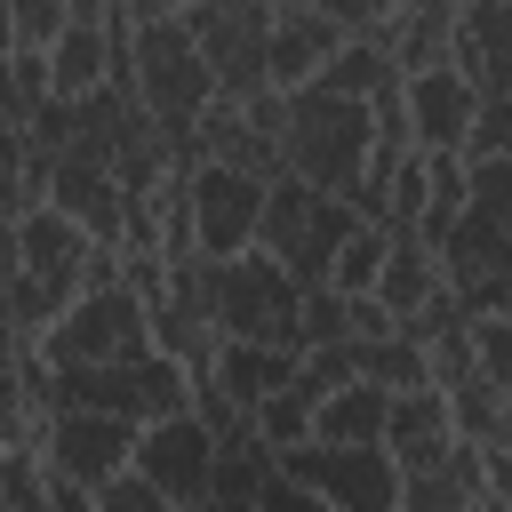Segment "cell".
<instances>
[{
	"instance_id": "cell-9",
	"label": "cell",
	"mask_w": 512,
	"mask_h": 512,
	"mask_svg": "<svg viewBox=\"0 0 512 512\" xmlns=\"http://www.w3.org/2000/svg\"><path fill=\"white\" fill-rule=\"evenodd\" d=\"M296 488H312L328 512H400V472H392V456L384 448H288V456H272Z\"/></svg>"
},
{
	"instance_id": "cell-41",
	"label": "cell",
	"mask_w": 512,
	"mask_h": 512,
	"mask_svg": "<svg viewBox=\"0 0 512 512\" xmlns=\"http://www.w3.org/2000/svg\"><path fill=\"white\" fill-rule=\"evenodd\" d=\"M16 360H24V336H16L8 320H0V368H16Z\"/></svg>"
},
{
	"instance_id": "cell-11",
	"label": "cell",
	"mask_w": 512,
	"mask_h": 512,
	"mask_svg": "<svg viewBox=\"0 0 512 512\" xmlns=\"http://www.w3.org/2000/svg\"><path fill=\"white\" fill-rule=\"evenodd\" d=\"M336 48H344V32H336L328 0H320V8H312V0L272 8V32H264V88H272V96L312 88V80H320V64H328Z\"/></svg>"
},
{
	"instance_id": "cell-34",
	"label": "cell",
	"mask_w": 512,
	"mask_h": 512,
	"mask_svg": "<svg viewBox=\"0 0 512 512\" xmlns=\"http://www.w3.org/2000/svg\"><path fill=\"white\" fill-rule=\"evenodd\" d=\"M464 344H472V368H480V376L504 392V384H512V312L472 320V328H464Z\"/></svg>"
},
{
	"instance_id": "cell-42",
	"label": "cell",
	"mask_w": 512,
	"mask_h": 512,
	"mask_svg": "<svg viewBox=\"0 0 512 512\" xmlns=\"http://www.w3.org/2000/svg\"><path fill=\"white\" fill-rule=\"evenodd\" d=\"M48 512H96V496H80V488H56V504Z\"/></svg>"
},
{
	"instance_id": "cell-30",
	"label": "cell",
	"mask_w": 512,
	"mask_h": 512,
	"mask_svg": "<svg viewBox=\"0 0 512 512\" xmlns=\"http://www.w3.org/2000/svg\"><path fill=\"white\" fill-rule=\"evenodd\" d=\"M72 24V0H8V32H16V56H48Z\"/></svg>"
},
{
	"instance_id": "cell-27",
	"label": "cell",
	"mask_w": 512,
	"mask_h": 512,
	"mask_svg": "<svg viewBox=\"0 0 512 512\" xmlns=\"http://www.w3.org/2000/svg\"><path fill=\"white\" fill-rule=\"evenodd\" d=\"M384 248H392V232H376V224H360L344 248H336V264H328V288L352 304V296H376V272H384Z\"/></svg>"
},
{
	"instance_id": "cell-16",
	"label": "cell",
	"mask_w": 512,
	"mask_h": 512,
	"mask_svg": "<svg viewBox=\"0 0 512 512\" xmlns=\"http://www.w3.org/2000/svg\"><path fill=\"white\" fill-rule=\"evenodd\" d=\"M384 456H392L400 480L456 456V424H448V400H440L432 384H424V392H400V400L384 408Z\"/></svg>"
},
{
	"instance_id": "cell-12",
	"label": "cell",
	"mask_w": 512,
	"mask_h": 512,
	"mask_svg": "<svg viewBox=\"0 0 512 512\" xmlns=\"http://www.w3.org/2000/svg\"><path fill=\"white\" fill-rule=\"evenodd\" d=\"M400 104H408V136H416L424 160H432V152H456V160H464V136H472L480 96H472V80H464L456 64H432V72L400 80Z\"/></svg>"
},
{
	"instance_id": "cell-36",
	"label": "cell",
	"mask_w": 512,
	"mask_h": 512,
	"mask_svg": "<svg viewBox=\"0 0 512 512\" xmlns=\"http://www.w3.org/2000/svg\"><path fill=\"white\" fill-rule=\"evenodd\" d=\"M464 160H512V104L480 96V112H472V136H464Z\"/></svg>"
},
{
	"instance_id": "cell-44",
	"label": "cell",
	"mask_w": 512,
	"mask_h": 512,
	"mask_svg": "<svg viewBox=\"0 0 512 512\" xmlns=\"http://www.w3.org/2000/svg\"><path fill=\"white\" fill-rule=\"evenodd\" d=\"M504 448H512V384H504Z\"/></svg>"
},
{
	"instance_id": "cell-35",
	"label": "cell",
	"mask_w": 512,
	"mask_h": 512,
	"mask_svg": "<svg viewBox=\"0 0 512 512\" xmlns=\"http://www.w3.org/2000/svg\"><path fill=\"white\" fill-rule=\"evenodd\" d=\"M32 432H40V416H32V392H24V360H16V368H0V456L32 448Z\"/></svg>"
},
{
	"instance_id": "cell-2",
	"label": "cell",
	"mask_w": 512,
	"mask_h": 512,
	"mask_svg": "<svg viewBox=\"0 0 512 512\" xmlns=\"http://www.w3.org/2000/svg\"><path fill=\"white\" fill-rule=\"evenodd\" d=\"M368 144H376L368 104H344L328 88L280 96V176H296L304 192L352 200V184L368 176Z\"/></svg>"
},
{
	"instance_id": "cell-26",
	"label": "cell",
	"mask_w": 512,
	"mask_h": 512,
	"mask_svg": "<svg viewBox=\"0 0 512 512\" xmlns=\"http://www.w3.org/2000/svg\"><path fill=\"white\" fill-rule=\"evenodd\" d=\"M360 384H376L384 400H400V392H424L432 384V360L408 336H384V344H360Z\"/></svg>"
},
{
	"instance_id": "cell-22",
	"label": "cell",
	"mask_w": 512,
	"mask_h": 512,
	"mask_svg": "<svg viewBox=\"0 0 512 512\" xmlns=\"http://www.w3.org/2000/svg\"><path fill=\"white\" fill-rule=\"evenodd\" d=\"M472 504H480V448H464V440L448 464L400 480V512H472Z\"/></svg>"
},
{
	"instance_id": "cell-28",
	"label": "cell",
	"mask_w": 512,
	"mask_h": 512,
	"mask_svg": "<svg viewBox=\"0 0 512 512\" xmlns=\"http://www.w3.org/2000/svg\"><path fill=\"white\" fill-rule=\"evenodd\" d=\"M344 384H360V344H312V352H296V384H288V392H304V400L320 408V400L344 392Z\"/></svg>"
},
{
	"instance_id": "cell-43",
	"label": "cell",
	"mask_w": 512,
	"mask_h": 512,
	"mask_svg": "<svg viewBox=\"0 0 512 512\" xmlns=\"http://www.w3.org/2000/svg\"><path fill=\"white\" fill-rule=\"evenodd\" d=\"M16 56V32H8V0H0V64Z\"/></svg>"
},
{
	"instance_id": "cell-7",
	"label": "cell",
	"mask_w": 512,
	"mask_h": 512,
	"mask_svg": "<svg viewBox=\"0 0 512 512\" xmlns=\"http://www.w3.org/2000/svg\"><path fill=\"white\" fill-rule=\"evenodd\" d=\"M32 456H40V472H48L56 488L96 496V488H112V480L128 472V456H136V424H120V416H88V408H64V416H40Z\"/></svg>"
},
{
	"instance_id": "cell-32",
	"label": "cell",
	"mask_w": 512,
	"mask_h": 512,
	"mask_svg": "<svg viewBox=\"0 0 512 512\" xmlns=\"http://www.w3.org/2000/svg\"><path fill=\"white\" fill-rule=\"evenodd\" d=\"M264 480H272V456L256 448V456H216V472H208V504H256L264 496Z\"/></svg>"
},
{
	"instance_id": "cell-31",
	"label": "cell",
	"mask_w": 512,
	"mask_h": 512,
	"mask_svg": "<svg viewBox=\"0 0 512 512\" xmlns=\"http://www.w3.org/2000/svg\"><path fill=\"white\" fill-rule=\"evenodd\" d=\"M296 336H304V352H312V344H352V304H344L336 288H304Z\"/></svg>"
},
{
	"instance_id": "cell-24",
	"label": "cell",
	"mask_w": 512,
	"mask_h": 512,
	"mask_svg": "<svg viewBox=\"0 0 512 512\" xmlns=\"http://www.w3.org/2000/svg\"><path fill=\"white\" fill-rule=\"evenodd\" d=\"M440 400H448V424H456L464 448H504V392H496L488 376H464V384H448Z\"/></svg>"
},
{
	"instance_id": "cell-15",
	"label": "cell",
	"mask_w": 512,
	"mask_h": 512,
	"mask_svg": "<svg viewBox=\"0 0 512 512\" xmlns=\"http://www.w3.org/2000/svg\"><path fill=\"white\" fill-rule=\"evenodd\" d=\"M448 64L472 80V96L512 104V0H472V8H456V56H448Z\"/></svg>"
},
{
	"instance_id": "cell-13",
	"label": "cell",
	"mask_w": 512,
	"mask_h": 512,
	"mask_svg": "<svg viewBox=\"0 0 512 512\" xmlns=\"http://www.w3.org/2000/svg\"><path fill=\"white\" fill-rule=\"evenodd\" d=\"M96 88H112V8L104 0H72V24L48 48V96L56 104H80Z\"/></svg>"
},
{
	"instance_id": "cell-4",
	"label": "cell",
	"mask_w": 512,
	"mask_h": 512,
	"mask_svg": "<svg viewBox=\"0 0 512 512\" xmlns=\"http://www.w3.org/2000/svg\"><path fill=\"white\" fill-rule=\"evenodd\" d=\"M296 304L304 288L272 264V256H232V264H208V320H216V344H280V352H304L296 336Z\"/></svg>"
},
{
	"instance_id": "cell-3",
	"label": "cell",
	"mask_w": 512,
	"mask_h": 512,
	"mask_svg": "<svg viewBox=\"0 0 512 512\" xmlns=\"http://www.w3.org/2000/svg\"><path fill=\"white\" fill-rule=\"evenodd\" d=\"M352 232H360V216L344 200H320L296 176H280L264 192V216H256V256H272L296 288H328V264H336V248Z\"/></svg>"
},
{
	"instance_id": "cell-18",
	"label": "cell",
	"mask_w": 512,
	"mask_h": 512,
	"mask_svg": "<svg viewBox=\"0 0 512 512\" xmlns=\"http://www.w3.org/2000/svg\"><path fill=\"white\" fill-rule=\"evenodd\" d=\"M208 384H216L224 400L256 408V400H272V392H288V384H296V352H280V344H216Z\"/></svg>"
},
{
	"instance_id": "cell-10",
	"label": "cell",
	"mask_w": 512,
	"mask_h": 512,
	"mask_svg": "<svg viewBox=\"0 0 512 512\" xmlns=\"http://www.w3.org/2000/svg\"><path fill=\"white\" fill-rule=\"evenodd\" d=\"M128 472H136V480H144L160 504L192 512V504H208L216 440H208V424L184 408V416H168V424H144V432H136V456H128Z\"/></svg>"
},
{
	"instance_id": "cell-38",
	"label": "cell",
	"mask_w": 512,
	"mask_h": 512,
	"mask_svg": "<svg viewBox=\"0 0 512 512\" xmlns=\"http://www.w3.org/2000/svg\"><path fill=\"white\" fill-rule=\"evenodd\" d=\"M248 512H328V504H320L312 488H296V480H288V472L272 464V480H264V496H256Z\"/></svg>"
},
{
	"instance_id": "cell-8",
	"label": "cell",
	"mask_w": 512,
	"mask_h": 512,
	"mask_svg": "<svg viewBox=\"0 0 512 512\" xmlns=\"http://www.w3.org/2000/svg\"><path fill=\"white\" fill-rule=\"evenodd\" d=\"M176 184H184V216H192V256L200 264H232V256L256 248V216H264V192L272 184L232 176V168H208V160L184 168Z\"/></svg>"
},
{
	"instance_id": "cell-21",
	"label": "cell",
	"mask_w": 512,
	"mask_h": 512,
	"mask_svg": "<svg viewBox=\"0 0 512 512\" xmlns=\"http://www.w3.org/2000/svg\"><path fill=\"white\" fill-rule=\"evenodd\" d=\"M440 296V256L424 248V240H408V232H392V248H384V272H376V304L392 312V328L416 312V304H432Z\"/></svg>"
},
{
	"instance_id": "cell-45",
	"label": "cell",
	"mask_w": 512,
	"mask_h": 512,
	"mask_svg": "<svg viewBox=\"0 0 512 512\" xmlns=\"http://www.w3.org/2000/svg\"><path fill=\"white\" fill-rule=\"evenodd\" d=\"M192 512H240V504H192Z\"/></svg>"
},
{
	"instance_id": "cell-20",
	"label": "cell",
	"mask_w": 512,
	"mask_h": 512,
	"mask_svg": "<svg viewBox=\"0 0 512 512\" xmlns=\"http://www.w3.org/2000/svg\"><path fill=\"white\" fill-rule=\"evenodd\" d=\"M384 392L376 384H344L312 408V448H384Z\"/></svg>"
},
{
	"instance_id": "cell-37",
	"label": "cell",
	"mask_w": 512,
	"mask_h": 512,
	"mask_svg": "<svg viewBox=\"0 0 512 512\" xmlns=\"http://www.w3.org/2000/svg\"><path fill=\"white\" fill-rule=\"evenodd\" d=\"M480 504L512 512V448H480Z\"/></svg>"
},
{
	"instance_id": "cell-1",
	"label": "cell",
	"mask_w": 512,
	"mask_h": 512,
	"mask_svg": "<svg viewBox=\"0 0 512 512\" xmlns=\"http://www.w3.org/2000/svg\"><path fill=\"white\" fill-rule=\"evenodd\" d=\"M120 16H128L136 104H144V120L160 128L168 160L192 168V128H200V112L216 104V80H208V64H200V48H192V32H184L176 8H160V0H128Z\"/></svg>"
},
{
	"instance_id": "cell-25",
	"label": "cell",
	"mask_w": 512,
	"mask_h": 512,
	"mask_svg": "<svg viewBox=\"0 0 512 512\" xmlns=\"http://www.w3.org/2000/svg\"><path fill=\"white\" fill-rule=\"evenodd\" d=\"M416 160H424V152H416ZM456 216H464V160H456V152H432V160H424V224H416V240L440 248Z\"/></svg>"
},
{
	"instance_id": "cell-23",
	"label": "cell",
	"mask_w": 512,
	"mask_h": 512,
	"mask_svg": "<svg viewBox=\"0 0 512 512\" xmlns=\"http://www.w3.org/2000/svg\"><path fill=\"white\" fill-rule=\"evenodd\" d=\"M392 80H400V72H392V56H384V48H360V40H344V48L320 64V80H312V88H328V96H344V104H376Z\"/></svg>"
},
{
	"instance_id": "cell-5",
	"label": "cell",
	"mask_w": 512,
	"mask_h": 512,
	"mask_svg": "<svg viewBox=\"0 0 512 512\" xmlns=\"http://www.w3.org/2000/svg\"><path fill=\"white\" fill-rule=\"evenodd\" d=\"M152 352V320L128 288H80L64 304V320L32 344L40 368H112V360H136Z\"/></svg>"
},
{
	"instance_id": "cell-29",
	"label": "cell",
	"mask_w": 512,
	"mask_h": 512,
	"mask_svg": "<svg viewBox=\"0 0 512 512\" xmlns=\"http://www.w3.org/2000/svg\"><path fill=\"white\" fill-rule=\"evenodd\" d=\"M248 424H256L264 456H288V448H304V440H312V400H304V392H272V400H256V408H248Z\"/></svg>"
},
{
	"instance_id": "cell-14",
	"label": "cell",
	"mask_w": 512,
	"mask_h": 512,
	"mask_svg": "<svg viewBox=\"0 0 512 512\" xmlns=\"http://www.w3.org/2000/svg\"><path fill=\"white\" fill-rule=\"evenodd\" d=\"M88 256H96V240H88L80 224H64L56 208L16 216V280H40V288H56V296H80Z\"/></svg>"
},
{
	"instance_id": "cell-40",
	"label": "cell",
	"mask_w": 512,
	"mask_h": 512,
	"mask_svg": "<svg viewBox=\"0 0 512 512\" xmlns=\"http://www.w3.org/2000/svg\"><path fill=\"white\" fill-rule=\"evenodd\" d=\"M384 336H400L392 312H384L376 296H352V344H384Z\"/></svg>"
},
{
	"instance_id": "cell-33",
	"label": "cell",
	"mask_w": 512,
	"mask_h": 512,
	"mask_svg": "<svg viewBox=\"0 0 512 512\" xmlns=\"http://www.w3.org/2000/svg\"><path fill=\"white\" fill-rule=\"evenodd\" d=\"M464 328H472V312H464V304H456L448 288H440L432 304H416V312L400 320V336H408L416 352H432V344H448V336H464Z\"/></svg>"
},
{
	"instance_id": "cell-46",
	"label": "cell",
	"mask_w": 512,
	"mask_h": 512,
	"mask_svg": "<svg viewBox=\"0 0 512 512\" xmlns=\"http://www.w3.org/2000/svg\"><path fill=\"white\" fill-rule=\"evenodd\" d=\"M472 512H488V504H472Z\"/></svg>"
},
{
	"instance_id": "cell-6",
	"label": "cell",
	"mask_w": 512,
	"mask_h": 512,
	"mask_svg": "<svg viewBox=\"0 0 512 512\" xmlns=\"http://www.w3.org/2000/svg\"><path fill=\"white\" fill-rule=\"evenodd\" d=\"M176 16H184V32H192V48H200V64H208L224 104L264 96V32H272L264 0H192Z\"/></svg>"
},
{
	"instance_id": "cell-17",
	"label": "cell",
	"mask_w": 512,
	"mask_h": 512,
	"mask_svg": "<svg viewBox=\"0 0 512 512\" xmlns=\"http://www.w3.org/2000/svg\"><path fill=\"white\" fill-rule=\"evenodd\" d=\"M48 208H56L64 224H80L96 248H120V184H112L104 168H72V160H56V176H48Z\"/></svg>"
},
{
	"instance_id": "cell-39",
	"label": "cell",
	"mask_w": 512,
	"mask_h": 512,
	"mask_svg": "<svg viewBox=\"0 0 512 512\" xmlns=\"http://www.w3.org/2000/svg\"><path fill=\"white\" fill-rule=\"evenodd\" d=\"M96 512H176V504H160V496H152L136 472H120L112 488H96Z\"/></svg>"
},
{
	"instance_id": "cell-19",
	"label": "cell",
	"mask_w": 512,
	"mask_h": 512,
	"mask_svg": "<svg viewBox=\"0 0 512 512\" xmlns=\"http://www.w3.org/2000/svg\"><path fill=\"white\" fill-rule=\"evenodd\" d=\"M384 56H392L400 80L448 64V56H456V0H400V32H392Z\"/></svg>"
}]
</instances>
